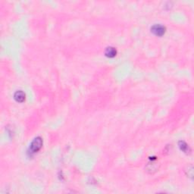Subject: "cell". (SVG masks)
Instances as JSON below:
<instances>
[{"instance_id": "6da1fadb", "label": "cell", "mask_w": 194, "mask_h": 194, "mask_svg": "<svg viewBox=\"0 0 194 194\" xmlns=\"http://www.w3.org/2000/svg\"><path fill=\"white\" fill-rule=\"evenodd\" d=\"M42 146H43V139H42V138L37 137L32 141L30 149L31 153H37L39 149H41Z\"/></svg>"}, {"instance_id": "7a4b0ae2", "label": "cell", "mask_w": 194, "mask_h": 194, "mask_svg": "<svg viewBox=\"0 0 194 194\" xmlns=\"http://www.w3.org/2000/svg\"><path fill=\"white\" fill-rule=\"evenodd\" d=\"M151 30L155 35L161 37L162 36L165 32V27L160 25V24H155V25L153 26L151 28Z\"/></svg>"}, {"instance_id": "3957f363", "label": "cell", "mask_w": 194, "mask_h": 194, "mask_svg": "<svg viewBox=\"0 0 194 194\" xmlns=\"http://www.w3.org/2000/svg\"><path fill=\"white\" fill-rule=\"evenodd\" d=\"M14 99L18 102H24V99H25V94L21 90H19V91H17V92L14 93Z\"/></svg>"}, {"instance_id": "277c9868", "label": "cell", "mask_w": 194, "mask_h": 194, "mask_svg": "<svg viewBox=\"0 0 194 194\" xmlns=\"http://www.w3.org/2000/svg\"><path fill=\"white\" fill-rule=\"evenodd\" d=\"M117 54V52H116V49L113 47H108L107 48L106 51V56L109 57V58H113L115 57Z\"/></svg>"}, {"instance_id": "5b68a950", "label": "cell", "mask_w": 194, "mask_h": 194, "mask_svg": "<svg viewBox=\"0 0 194 194\" xmlns=\"http://www.w3.org/2000/svg\"><path fill=\"white\" fill-rule=\"evenodd\" d=\"M179 146H180V149H181L182 151L185 152V153H186V152L187 151V149H188V146H187V144L184 141H180V143H179Z\"/></svg>"}]
</instances>
